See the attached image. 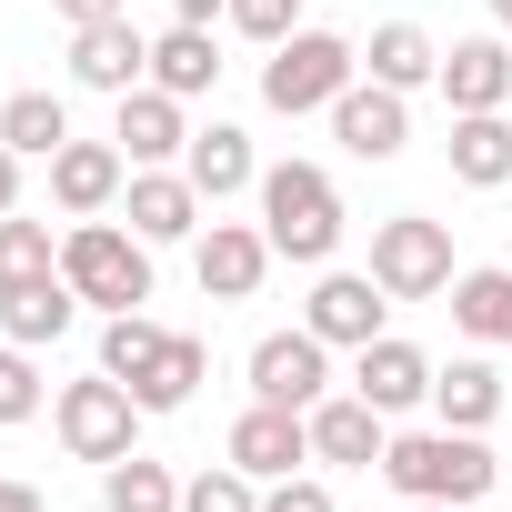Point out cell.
Segmentation results:
<instances>
[{
    "instance_id": "6da1fadb",
    "label": "cell",
    "mask_w": 512,
    "mask_h": 512,
    "mask_svg": "<svg viewBox=\"0 0 512 512\" xmlns=\"http://www.w3.org/2000/svg\"><path fill=\"white\" fill-rule=\"evenodd\" d=\"M382 482H392L402 502H482V492L502 482V462H492L482 432L432 422V432H392V442H382Z\"/></svg>"
},
{
    "instance_id": "7a4b0ae2",
    "label": "cell",
    "mask_w": 512,
    "mask_h": 512,
    "mask_svg": "<svg viewBox=\"0 0 512 512\" xmlns=\"http://www.w3.org/2000/svg\"><path fill=\"white\" fill-rule=\"evenodd\" d=\"M262 231H272V251L282 262H302V272H322L332 251H342V191H332V171L322 161H272L262 171Z\"/></svg>"
},
{
    "instance_id": "3957f363",
    "label": "cell",
    "mask_w": 512,
    "mask_h": 512,
    "mask_svg": "<svg viewBox=\"0 0 512 512\" xmlns=\"http://www.w3.org/2000/svg\"><path fill=\"white\" fill-rule=\"evenodd\" d=\"M61 282L81 292V312H141L151 302V241L131 221H71L61 231Z\"/></svg>"
},
{
    "instance_id": "277c9868",
    "label": "cell",
    "mask_w": 512,
    "mask_h": 512,
    "mask_svg": "<svg viewBox=\"0 0 512 512\" xmlns=\"http://www.w3.org/2000/svg\"><path fill=\"white\" fill-rule=\"evenodd\" d=\"M352 71H362V51H352L342 31H292V41L262 61V101H272L282 121H302V111H332V101L352 91Z\"/></svg>"
},
{
    "instance_id": "5b68a950",
    "label": "cell",
    "mask_w": 512,
    "mask_h": 512,
    "mask_svg": "<svg viewBox=\"0 0 512 512\" xmlns=\"http://www.w3.org/2000/svg\"><path fill=\"white\" fill-rule=\"evenodd\" d=\"M51 422H61V452L71 462H121V452H141V402H131V382H111V372H91V382H61V402H51Z\"/></svg>"
},
{
    "instance_id": "8992f818",
    "label": "cell",
    "mask_w": 512,
    "mask_h": 512,
    "mask_svg": "<svg viewBox=\"0 0 512 512\" xmlns=\"http://www.w3.org/2000/svg\"><path fill=\"white\" fill-rule=\"evenodd\" d=\"M372 282H382L392 302H432V292H452V221H432V211H392V221H372Z\"/></svg>"
},
{
    "instance_id": "52a82bcc",
    "label": "cell",
    "mask_w": 512,
    "mask_h": 512,
    "mask_svg": "<svg viewBox=\"0 0 512 512\" xmlns=\"http://www.w3.org/2000/svg\"><path fill=\"white\" fill-rule=\"evenodd\" d=\"M322 392H332V342H322L312 322L251 342V402H292V412H312Z\"/></svg>"
},
{
    "instance_id": "ba28073f",
    "label": "cell",
    "mask_w": 512,
    "mask_h": 512,
    "mask_svg": "<svg viewBox=\"0 0 512 512\" xmlns=\"http://www.w3.org/2000/svg\"><path fill=\"white\" fill-rule=\"evenodd\" d=\"M272 262H282V251H272V231H262V221H211V231L191 241V272H201V292H211V302H251Z\"/></svg>"
},
{
    "instance_id": "9c48e42d",
    "label": "cell",
    "mask_w": 512,
    "mask_h": 512,
    "mask_svg": "<svg viewBox=\"0 0 512 512\" xmlns=\"http://www.w3.org/2000/svg\"><path fill=\"white\" fill-rule=\"evenodd\" d=\"M71 81L101 91V101L141 91V81H151V41H141V21H131V11H121V21H81V31H71Z\"/></svg>"
},
{
    "instance_id": "30bf717a",
    "label": "cell",
    "mask_w": 512,
    "mask_h": 512,
    "mask_svg": "<svg viewBox=\"0 0 512 512\" xmlns=\"http://www.w3.org/2000/svg\"><path fill=\"white\" fill-rule=\"evenodd\" d=\"M332 141L352 161H402L412 151V91H382V81H352L332 101Z\"/></svg>"
},
{
    "instance_id": "8fae6325",
    "label": "cell",
    "mask_w": 512,
    "mask_h": 512,
    "mask_svg": "<svg viewBox=\"0 0 512 512\" xmlns=\"http://www.w3.org/2000/svg\"><path fill=\"white\" fill-rule=\"evenodd\" d=\"M382 312H392V292H382L372 272H332V262H322V282H312V302H302V322H312L332 352L382 342Z\"/></svg>"
},
{
    "instance_id": "7c38bea8",
    "label": "cell",
    "mask_w": 512,
    "mask_h": 512,
    "mask_svg": "<svg viewBox=\"0 0 512 512\" xmlns=\"http://www.w3.org/2000/svg\"><path fill=\"white\" fill-rule=\"evenodd\" d=\"M352 392H362L382 422H402V412H422V402H432V352H422V342H402V332H382V342H362V352H352Z\"/></svg>"
},
{
    "instance_id": "4fadbf2b",
    "label": "cell",
    "mask_w": 512,
    "mask_h": 512,
    "mask_svg": "<svg viewBox=\"0 0 512 512\" xmlns=\"http://www.w3.org/2000/svg\"><path fill=\"white\" fill-rule=\"evenodd\" d=\"M251 482H282V472H302L312 462V412H292V402H251L241 422H231V442H221Z\"/></svg>"
},
{
    "instance_id": "5bb4252c",
    "label": "cell",
    "mask_w": 512,
    "mask_h": 512,
    "mask_svg": "<svg viewBox=\"0 0 512 512\" xmlns=\"http://www.w3.org/2000/svg\"><path fill=\"white\" fill-rule=\"evenodd\" d=\"M111 141H121V161L161 171V161H181V151H191V121H181V101H171L161 81H141V91H121V101H111Z\"/></svg>"
},
{
    "instance_id": "9a60e30c",
    "label": "cell",
    "mask_w": 512,
    "mask_h": 512,
    "mask_svg": "<svg viewBox=\"0 0 512 512\" xmlns=\"http://www.w3.org/2000/svg\"><path fill=\"white\" fill-rule=\"evenodd\" d=\"M121 221H131L151 251H161V241H201V191H191V171H171V161H161V171H131V181H121Z\"/></svg>"
},
{
    "instance_id": "2e32d148",
    "label": "cell",
    "mask_w": 512,
    "mask_h": 512,
    "mask_svg": "<svg viewBox=\"0 0 512 512\" xmlns=\"http://www.w3.org/2000/svg\"><path fill=\"white\" fill-rule=\"evenodd\" d=\"M382 442H392V422H382L362 392H322V402H312V462H332V472H382Z\"/></svg>"
},
{
    "instance_id": "e0dca14e",
    "label": "cell",
    "mask_w": 512,
    "mask_h": 512,
    "mask_svg": "<svg viewBox=\"0 0 512 512\" xmlns=\"http://www.w3.org/2000/svg\"><path fill=\"white\" fill-rule=\"evenodd\" d=\"M121 181H131L121 141H61V151H51V201H61L71 221H101V211L121 201Z\"/></svg>"
},
{
    "instance_id": "ac0fdd59",
    "label": "cell",
    "mask_w": 512,
    "mask_h": 512,
    "mask_svg": "<svg viewBox=\"0 0 512 512\" xmlns=\"http://www.w3.org/2000/svg\"><path fill=\"white\" fill-rule=\"evenodd\" d=\"M442 101H452V111H502V101H512V41H502V31L452 41V51H442Z\"/></svg>"
},
{
    "instance_id": "d6986e66",
    "label": "cell",
    "mask_w": 512,
    "mask_h": 512,
    "mask_svg": "<svg viewBox=\"0 0 512 512\" xmlns=\"http://www.w3.org/2000/svg\"><path fill=\"white\" fill-rule=\"evenodd\" d=\"M181 171H191V191H201V201H231V191H262V161H251V131H241V121H211V131H191Z\"/></svg>"
},
{
    "instance_id": "ffe728a7",
    "label": "cell",
    "mask_w": 512,
    "mask_h": 512,
    "mask_svg": "<svg viewBox=\"0 0 512 512\" xmlns=\"http://www.w3.org/2000/svg\"><path fill=\"white\" fill-rule=\"evenodd\" d=\"M81 322V292L51 272V282H11L0 292V342H21V352H41V342H61Z\"/></svg>"
},
{
    "instance_id": "44dd1931",
    "label": "cell",
    "mask_w": 512,
    "mask_h": 512,
    "mask_svg": "<svg viewBox=\"0 0 512 512\" xmlns=\"http://www.w3.org/2000/svg\"><path fill=\"white\" fill-rule=\"evenodd\" d=\"M201 382H211V342H201V332H171V342L131 372V402H141V412H181Z\"/></svg>"
},
{
    "instance_id": "7402d4cb",
    "label": "cell",
    "mask_w": 512,
    "mask_h": 512,
    "mask_svg": "<svg viewBox=\"0 0 512 512\" xmlns=\"http://www.w3.org/2000/svg\"><path fill=\"white\" fill-rule=\"evenodd\" d=\"M442 151H452V181L462 191H502L512 181V121L502 111H452V141Z\"/></svg>"
},
{
    "instance_id": "603a6c76",
    "label": "cell",
    "mask_w": 512,
    "mask_h": 512,
    "mask_svg": "<svg viewBox=\"0 0 512 512\" xmlns=\"http://www.w3.org/2000/svg\"><path fill=\"white\" fill-rule=\"evenodd\" d=\"M432 412H442L452 432H492V412H502V372H492L482 352L432 362Z\"/></svg>"
},
{
    "instance_id": "cb8c5ba5",
    "label": "cell",
    "mask_w": 512,
    "mask_h": 512,
    "mask_svg": "<svg viewBox=\"0 0 512 512\" xmlns=\"http://www.w3.org/2000/svg\"><path fill=\"white\" fill-rule=\"evenodd\" d=\"M362 61H372L382 91H422V81H442V51H432L422 21H382V31L362 41Z\"/></svg>"
},
{
    "instance_id": "d4e9b609",
    "label": "cell",
    "mask_w": 512,
    "mask_h": 512,
    "mask_svg": "<svg viewBox=\"0 0 512 512\" xmlns=\"http://www.w3.org/2000/svg\"><path fill=\"white\" fill-rule=\"evenodd\" d=\"M151 81H161L171 101H201V91L221 81V51H211V31H201V21H171V31L151 41Z\"/></svg>"
},
{
    "instance_id": "484cf974",
    "label": "cell",
    "mask_w": 512,
    "mask_h": 512,
    "mask_svg": "<svg viewBox=\"0 0 512 512\" xmlns=\"http://www.w3.org/2000/svg\"><path fill=\"white\" fill-rule=\"evenodd\" d=\"M0 141H11L21 161H51L71 141V101L61 91H11V101H0Z\"/></svg>"
},
{
    "instance_id": "4316f807",
    "label": "cell",
    "mask_w": 512,
    "mask_h": 512,
    "mask_svg": "<svg viewBox=\"0 0 512 512\" xmlns=\"http://www.w3.org/2000/svg\"><path fill=\"white\" fill-rule=\"evenodd\" d=\"M452 332L462 342H512V272H452Z\"/></svg>"
},
{
    "instance_id": "83f0119b",
    "label": "cell",
    "mask_w": 512,
    "mask_h": 512,
    "mask_svg": "<svg viewBox=\"0 0 512 512\" xmlns=\"http://www.w3.org/2000/svg\"><path fill=\"white\" fill-rule=\"evenodd\" d=\"M101 512H181V482H171V462H151V452H121V462L101 472Z\"/></svg>"
},
{
    "instance_id": "f1b7e54d",
    "label": "cell",
    "mask_w": 512,
    "mask_h": 512,
    "mask_svg": "<svg viewBox=\"0 0 512 512\" xmlns=\"http://www.w3.org/2000/svg\"><path fill=\"white\" fill-rule=\"evenodd\" d=\"M61 272V231L31 221V211H0V292L11 282H51Z\"/></svg>"
},
{
    "instance_id": "f546056e",
    "label": "cell",
    "mask_w": 512,
    "mask_h": 512,
    "mask_svg": "<svg viewBox=\"0 0 512 512\" xmlns=\"http://www.w3.org/2000/svg\"><path fill=\"white\" fill-rule=\"evenodd\" d=\"M161 342H171V332H161L151 312H101V372H111V382H131Z\"/></svg>"
},
{
    "instance_id": "4dcf8cb0",
    "label": "cell",
    "mask_w": 512,
    "mask_h": 512,
    "mask_svg": "<svg viewBox=\"0 0 512 512\" xmlns=\"http://www.w3.org/2000/svg\"><path fill=\"white\" fill-rule=\"evenodd\" d=\"M181 512H262V482H251V472L221 452L211 472H191V482H181Z\"/></svg>"
},
{
    "instance_id": "1f68e13d",
    "label": "cell",
    "mask_w": 512,
    "mask_h": 512,
    "mask_svg": "<svg viewBox=\"0 0 512 512\" xmlns=\"http://www.w3.org/2000/svg\"><path fill=\"white\" fill-rule=\"evenodd\" d=\"M31 412H41V362L21 342H0V432H21Z\"/></svg>"
},
{
    "instance_id": "d6a6232c",
    "label": "cell",
    "mask_w": 512,
    "mask_h": 512,
    "mask_svg": "<svg viewBox=\"0 0 512 512\" xmlns=\"http://www.w3.org/2000/svg\"><path fill=\"white\" fill-rule=\"evenodd\" d=\"M241 41H262V51H282L292 31H302V0H231V11H221Z\"/></svg>"
},
{
    "instance_id": "836d02e7",
    "label": "cell",
    "mask_w": 512,
    "mask_h": 512,
    "mask_svg": "<svg viewBox=\"0 0 512 512\" xmlns=\"http://www.w3.org/2000/svg\"><path fill=\"white\" fill-rule=\"evenodd\" d=\"M262 512H332V482H312V472H282V482H262Z\"/></svg>"
},
{
    "instance_id": "e575fe53",
    "label": "cell",
    "mask_w": 512,
    "mask_h": 512,
    "mask_svg": "<svg viewBox=\"0 0 512 512\" xmlns=\"http://www.w3.org/2000/svg\"><path fill=\"white\" fill-rule=\"evenodd\" d=\"M51 11H61V21L81 31V21H121V11H131V0H51Z\"/></svg>"
},
{
    "instance_id": "d590c367",
    "label": "cell",
    "mask_w": 512,
    "mask_h": 512,
    "mask_svg": "<svg viewBox=\"0 0 512 512\" xmlns=\"http://www.w3.org/2000/svg\"><path fill=\"white\" fill-rule=\"evenodd\" d=\"M0 512H41V482H21V472H0Z\"/></svg>"
},
{
    "instance_id": "8d00e7d4",
    "label": "cell",
    "mask_w": 512,
    "mask_h": 512,
    "mask_svg": "<svg viewBox=\"0 0 512 512\" xmlns=\"http://www.w3.org/2000/svg\"><path fill=\"white\" fill-rule=\"evenodd\" d=\"M0 211H21V151L0 141Z\"/></svg>"
},
{
    "instance_id": "74e56055",
    "label": "cell",
    "mask_w": 512,
    "mask_h": 512,
    "mask_svg": "<svg viewBox=\"0 0 512 512\" xmlns=\"http://www.w3.org/2000/svg\"><path fill=\"white\" fill-rule=\"evenodd\" d=\"M221 11H231V0H171V21H201V31H211Z\"/></svg>"
},
{
    "instance_id": "f35d334b",
    "label": "cell",
    "mask_w": 512,
    "mask_h": 512,
    "mask_svg": "<svg viewBox=\"0 0 512 512\" xmlns=\"http://www.w3.org/2000/svg\"><path fill=\"white\" fill-rule=\"evenodd\" d=\"M402 512H462V502H402Z\"/></svg>"
},
{
    "instance_id": "ab89813d",
    "label": "cell",
    "mask_w": 512,
    "mask_h": 512,
    "mask_svg": "<svg viewBox=\"0 0 512 512\" xmlns=\"http://www.w3.org/2000/svg\"><path fill=\"white\" fill-rule=\"evenodd\" d=\"M492 21H502V31H512V0H492Z\"/></svg>"
}]
</instances>
